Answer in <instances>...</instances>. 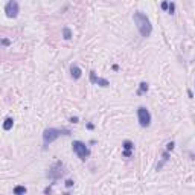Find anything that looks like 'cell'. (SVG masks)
I'll return each mask as SVG.
<instances>
[{"label":"cell","instance_id":"6da1fadb","mask_svg":"<svg viewBox=\"0 0 195 195\" xmlns=\"http://www.w3.org/2000/svg\"><path fill=\"white\" fill-rule=\"evenodd\" d=\"M133 20H134V23H136V26H137V29H139V32H140L142 37L146 38V37L151 35V32H152V24H151L149 18L143 14V12H140V11L134 12Z\"/></svg>","mask_w":195,"mask_h":195},{"label":"cell","instance_id":"7a4b0ae2","mask_svg":"<svg viewBox=\"0 0 195 195\" xmlns=\"http://www.w3.org/2000/svg\"><path fill=\"white\" fill-rule=\"evenodd\" d=\"M70 134V130L67 128H46L44 133H43V142H44V148L49 146L54 140H57L60 136H69Z\"/></svg>","mask_w":195,"mask_h":195},{"label":"cell","instance_id":"3957f363","mask_svg":"<svg viewBox=\"0 0 195 195\" xmlns=\"http://www.w3.org/2000/svg\"><path fill=\"white\" fill-rule=\"evenodd\" d=\"M72 148H73V152L79 157V160L85 162L88 159V155H90V149L85 143H82L81 140H75L73 143H72Z\"/></svg>","mask_w":195,"mask_h":195},{"label":"cell","instance_id":"277c9868","mask_svg":"<svg viewBox=\"0 0 195 195\" xmlns=\"http://www.w3.org/2000/svg\"><path fill=\"white\" fill-rule=\"evenodd\" d=\"M137 121L142 128H148L151 125V113L145 107H139L137 108Z\"/></svg>","mask_w":195,"mask_h":195},{"label":"cell","instance_id":"5b68a950","mask_svg":"<svg viewBox=\"0 0 195 195\" xmlns=\"http://www.w3.org/2000/svg\"><path fill=\"white\" fill-rule=\"evenodd\" d=\"M64 165L61 163V162H55L54 165L50 166V169H49V172H47V177L49 178H52V180H58L63 174H64Z\"/></svg>","mask_w":195,"mask_h":195},{"label":"cell","instance_id":"8992f818","mask_svg":"<svg viewBox=\"0 0 195 195\" xmlns=\"http://www.w3.org/2000/svg\"><path fill=\"white\" fill-rule=\"evenodd\" d=\"M5 12L8 18H15L18 15V3L15 0H9V2L5 5Z\"/></svg>","mask_w":195,"mask_h":195},{"label":"cell","instance_id":"52a82bcc","mask_svg":"<svg viewBox=\"0 0 195 195\" xmlns=\"http://www.w3.org/2000/svg\"><path fill=\"white\" fill-rule=\"evenodd\" d=\"M90 82H92V84H98V85H101V87H108V85H110V82H108L107 79L96 76V73H95L93 70L90 72Z\"/></svg>","mask_w":195,"mask_h":195},{"label":"cell","instance_id":"ba28073f","mask_svg":"<svg viewBox=\"0 0 195 195\" xmlns=\"http://www.w3.org/2000/svg\"><path fill=\"white\" fill-rule=\"evenodd\" d=\"M70 75H72L73 79H79L81 75H82V70L78 67L76 64H72V66H70Z\"/></svg>","mask_w":195,"mask_h":195},{"label":"cell","instance_id":"9c48e42d","mask_svg":"<svg viewBox=\"0 0 195 195\" xmlns=\"http://www.w3.org/2000/svg\"><path fill=\"white\" fill-rule=\"evenodd\" d=\"M148 88H149V85H148V82H140L139 84V90H137V95L139 96H142V95H143V93H146L148 92Z\"/></svg>","mask_w":195,"mask_h":195},{"label":"cell","instance_id":"30bf717a","mask_svg":"<svg viewBox=\"0 0 195 195\" xmlns=\"http://www.w3.org/2000/svg\"><path fill=\"white\" fill-rule=\"evenodd\" d=\"M122 148H124V151H130V152H133V149H134V143L131 140H125L124 143H122Z\"/></svg>","mask_w":195,"mask_h":195},{"label":"cell","instance_id":"8fae6325","mask_svg":"<svg viewBox=\"0 0 195 195\" xmlns=\"http://www.w3.org/2000/svg\"><path fill=\"white\" fill-rule=\"evenodd\" d=\"M12 125H14V119H12V118H6L5 122H3V130H5V131H9V130L12 128Z\"/></svg>","mask_w":195,"mask_h":195},{"label":"cell","instance_id":"7c38bea8","mask_svg":"<svg viewBox=\"0 0 195 195\" xmlns=\"http://www.w3.org/2000/svg\"><path fill=\"white\" fill-rule=\"evenodd\" d=\"M26 191H28V189H26L24 186H15L14 189H12L14 195H24V194H26Z\"/></svg>","mask_w":195,"mask_h":195},{"label":"cell","instance_id":"4fadbf2b","mask_svg":"<svg viewBox=\"0 0 195 195\" xmlns=\"http://www.w3.org/2000/svg\"><path fill=\"white\" fill-rule=\"evenodd\" d=\"M63 38H64V40H70V38H72L70 28H63Z\"/></svg>","mask_w":195,"mask_h":195},{"label":"cell","instance_id":"5bb4252c","mask_svg":"<svg viewBox=\"0 0 195 195\" xmlns=\"http://www.w3.org/2000/svg\"><path fill=\"white\" fill-rule=\"evenodd\" d=\"M168 12H169V14H174V12H175V3L174 2L169 3V6H168Z\"/></svg>","mask_w":195,"mask_h":195},{"label":"cell","instance_id":"9a60e30c","mask_svg":"<svg viewBox=\"0 0 195 195\" xmlns=\"http://www.w3.org/2000/svg\"><path fill=\"white\" fill-rule=\"evenodd\" d=\"M174 148H175V143H174V142H168V143H166V151H168V152L172 151Z\"/></svg>","mask_w":195,"mask_h":195},{"label":"cell","instance_id":"2e32d148","mask_svg":"<svg viewBox=\"0 0 195 195\" xmlns=\"http://www.w3.org/2000/svg\"><path fill=\"white\" fill-rule=\"evenodd\" d=\"M72 186H73V180H66V188L70 189Z\"/></svg>","mask_w":195,"mask_h":195},{"label":"cell","instance_id":"e0dca14e","mask_svg":"<svg viewBox=\"0 0 195 195\" xmlns=\"http://www.w3.org/2000/svg\"><path fill=\"white\" fill-rule=\"evenodd\" d=\"M2 44L6 47V46H9V44H11V41L8 40V38H2Z\"/></svg>","mask_w":195,"mask_h":195},{"label":"cell","instance_id":"ac0fdd59","mask_svg":"<svg viewBox=\"0 0 195 195\" xmlns=\"http://www.w3.org/2000/svg\"><path fill=\"white\" fill-rule=\"evenodd\" d=\"M122 155H124V157H131V155H133V152H130V151H122Z\"/></svg>","mask_w":195,"mask_h":195},{"label":"cell","instance_id":"d6986e66","mask_svg":"<svg viewBox=\"0 0 195 195\" xmlns=\"http://www.w3.org/2000/svg\"><path fill=\"white\" fill-rule=\"evenodd\" d=\"M78 121H79V119H78V116H72V118H70L72 124H78Z\"/></svg>","mask_w":195,"mask_h":195},{"label":"cell","instance_id":"ffe728a7","mask_svg":"<svg viewBox=\"0 0 195 195\" xmlns=\"http://www.w3.org/2000/svg\"><path fill=\"white\" fill-rule=\"evenodd\" d=\"M168 6H169V3H168V2H163V3H162V9H168Z\"/></svg>","mask_w":195,"mask_h":195},{"label":"cell","instance_id":"44dd1931","mask_svg":"<svg viewBox=\"0 0 195 195\" xmlns=\"http://www.w3.org/2000/svg\"><path fill=\"white\" fill-rule=\"evenodd\" d=\"M50 191H52L50 188H46V189H44V195H50Z\"/></svg>","mask_w":195,"mask_h":195},{"label":"cell","instance_id":"7402d4cb","mask_svg":"<svg viewBox=\"0 0 195 195\" xmlns=\"http://www.w3.org/2000/svg\"><path fill=\"white\" fill-rule=\"evenodd\" d=\"M87 128H88V130H93L95 125H93V124H87Z\"/></svg>","mask_w":195,"mask_h":195},{"label":"cell","instance_id":"603a6c76","mask_svg":"<svg viewBox=\"0 0 195 195\" xmlns=\"http://www.w3.org/2000/svg\"><path fill=\"white\" fill-rule=\"evenodd\" d=\"M188 96H189V98H194V93H192V90H188Z\"/></svg>","mask_w":195,"mask_h":195},{"label":"cell","instance_id":"cb8c5ba5","mask_svg":"<svg viewBox=\"0 0 195 195\" xmlns=\"http://www.w3.org/2000/svg\"><path fill=\"white\" fill-rule=\"evenodd\" d=\"M113 70H119V66H118V64H113Z\"/></svg>","mask_w":195,"mask_h":195},{"label":"cell","instance_id":"d4e9b609","mask_svg":"<svg viewBox=\"0 0 195 195\" xmlns=\"http://www.w3.org/2000/svg\"><path fill=\"white\" fill-rule=\"evenodd\" d=\"M64 195H70V194H69V192H66V194H64Z\"/></svg>","mask_w":195,"mask_h":195}]
</instances>
